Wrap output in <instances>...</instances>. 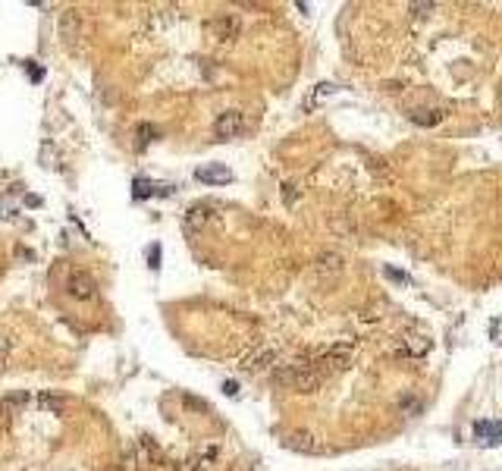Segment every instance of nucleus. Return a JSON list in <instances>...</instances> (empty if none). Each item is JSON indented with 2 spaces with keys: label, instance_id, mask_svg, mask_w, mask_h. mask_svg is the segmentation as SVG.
<instances>
[{
  "label": "nucleus",
  "instance_id": "f257e3e1",
  "mask_svg": "<svg viewBox=\"0 0 502 471\" xmlns=\"http://www.w3.org/2000/svg\"><path fill=\"white\" fill-rule=\"evenodd\" d=\"M276 380L292 387L295 393H317L320 383H324V374L314 368V361H302V365H286L276 371Z\"/></svg>",
  "mask_w": 502,
  "mask_h": 471
},
{
  "label": "nucleus",
  "instance_id": "f03ea898",
  "mask_svg": "<svg viewBox=\"0 0 502 471\" xmlns=\"http://www.w3.org/2000/svg\"><path fill=\"white\" fill-rule=\"evenodd\" d=\"M355 358V346L352 343H336L330 346V349H324L314 358V368L320 371V368H326V371H346L348 365H352Z\"/></svg>",
  "mask_w": 502,
  "mask_h": 471
},
{
  "label": "nucleus",
  "instance_id": "7ed1b4c3",
  "mask_svg": "<svg viewBox=\"0 0 502 471\" xmlns=\"http://www.w3.org/2000/svg\"><path fill=\"white\" fill-rule=\"evenodd\" d=\"M67 289L76 302H91L94 295H98V283H94L89 271H72L67 280Z\"/></svg>",
  "mask_w": 502,
  "mask_h": 471
},
{
  "label": "nucleus",
  "instance_id": "20e7f679",
  "mask_svg": "<svg viewBox=\"0 0 502 471\" xmlns=\"http://www.w3.org/2000/svg\"><path fill=\"white\" fill-rule=\"evenodd\" d=\"M283 446H286L289 453H302V455L320 453V440L311 431H289L286 437H283Z\"/></svg>",
  "mask_w": 502,
  "mask_h": 471
},
{
  "label": "nucleus",
  "instance_id": "39448f33",
  "mask_svg": "<svg viewBox=\"0 0 502 471\" xmlns=\"http://www.w3.org/2000/svg\"><path fill=\"white\" fill-rule=\"evenodd\" d=\"M245 129V117L239 110H227V113H220V117H217V123H214V135L217 139H236L239 132H242Z\"/></svg>",
  "mask_w": 502,
  "mask_h": 471
},
{
  "label": "nucleus",
  "instance_id": "423d86ee",
  "mask_svg": "<svg viewBox=\"0 0 502 471\" xmlns=\"http://www.w3.org/2000/svg\"><path fill=\"white\" fill-rule=\"evenodd\" d=\"M273 365H276V349H270V346H261V349H254L251 355L242 358V371H249V374H261Z\"/></svg>",
  "mask_w": 502,
  "mask_h": 471
},
{
  "label": "nucleus",
  "instance_id": "0eeeda50",
  "mask_svg": "<svg viewBox=\"0 0 502 471\" xmlns=\"http://www.w3.org/2000/svg\"><path fill=\"white\" fill-rule=\"evenodd\" d=\"M195 179H198V183H207V186H227V183H232V170L227 164H205L195 170Z\"/></svg>",
  "mask_w": 502,
  "mask_h": 471
},
{
  "label": "nucleus",
  "instance_id": "6e6552de",
  "mask_svg": "<svg viewBox=\"0 0 502 471\" xmlns=\"http://www.w3.org/2000/svg\"><path fill=\"white\" fill-rule=\"evenodd\" d=\"M239 16H232V13H227V16H217V19H210L207 23V32L214 35L217 41H232L239 35Z\"/></svg>",
  "mask_w": 502,
  "mask_h": 471
},
{
  "label": "nucleus",
  "instance_id": "1a4fd4ad",
  "mask_svg": "<svg viewBox=\"0 0 502 471\" xmlns=\"http://www.w3.org/2000/svg\"><path fill=\"white\" fill-rule=\"evenodd\" d=\"M210 220H214V211H210L207 205H195L192 211L183 217V229H186L188 236H195V233H201V229H205Z\"/></svg>",
  "mask_w": 502,
  "mask_h": 471
},
{
  "label": "nucleus",
  "instance_id": "9d476101",
  "mask_svg": "<svg viewBox=\"0 0 502 471\" xmlns=\"http://www.w3.org/2000/svg\"><path fill=\"white\" fill-rule=\"evenodd\" d=\"M343 267H346V258L339 251H320L314 258V271L320 277H336V273H343Z\"/></svg>",
  "mask_w": 502,
  "mask_h": 471
},
{
  "label": "nucleus",
  "instance_id": "9b49d317",
  "mask_svg": "<svg viewBox=\"0 0 502 471\" xmlns=\"http://www.w3.org/2000/svg\"><path fill=\"white\" fill-rule=\"evenodd\" d=\"M60 35L67 45H76V38H82V13L79 10H67L60 16Z\"/></svg>",
  "mask_w": 502,
  "mask_h": 471
},
{
  "label": "nucleus",
  "instance_id": "f8f14e48",
  "mask_svg": "<svg viewBox=\"0 0 502 471\" xmlns=\"http://www.w3.org/2000/svg\"><path fill=\"white\" fill-rule=\"evenodd\" d=\"M474 440L480 446H499L502 443V421H477Z\"/></svg>",
  "mask_w": 502,
  "mask_h": 471
},
{
  "label": "nucleus",
  "instance_id": "ddd939ff",
  "mask_svg": "<svg viewBox=\"0 0 502 471\" xmlns=\"http://www.w3.org/2000/svg\"><path fill=\"white\" fill-rule=\"evenodd\" d=\"M402 349L411 355V358H421V355H427L433 349L430 336H424V333H405L402 336Z\"/></svg>",
  "mask_w": 502,
  "mask_h": 471
},
{
  "label": "nucleus",
  "instance_id": "4468645a",
  "mask_svg": "<svg viewBox=\"0 0 502 471\" xmlns=\"http://www.w3.org/2000/svg\"><path fill=\"white\" fill-rule=\"evenodd\" d=\"M336 91H339V89H336V85H333V82H320L317 89L311 91V98L304 101V110H311V107H314V104H320V101H324V98H330V94H336Z\"/></svg>",
  "mask_w": 502,
  "mask_h": 471
},
{
  "label": "nucleus",
  "instance_id": "2eb2a0df",
  "mask_svg": "<svg viewBox=\"0 0 502 471\" xmlns=\"http://www.w3.org/2000/svg\"><path fill=\"white\" fill-rule=\"evenodd\" d=\"M151 192H154V186H151L148 179H135V183H132V195H135V198H148Z\"/></svg>",
  "mask_w": 502,
  "mask_h": 471
},
{
  "label": "nucleus",
  "instance_id": "dca6fc26",
  "mask_svg": "<svg viewBox=\"0 0 502 471\" xmlns=\"http://www.w3.org/2000/svg\"><path fill=\"white\" fill-rule=\"evenodd\" d=\"M120 471H138V453H135V449H129V453L122 455Z\"/></svg>",
  "mask_w": 502,
  "mask_h": 471
},
{
  "label": "nucleus",
  "instance_id": "f3484780",
  "mask_svg": "<svg viewBox=\"0 0 502 471\" xmlns=\"http://www.w3.org/2000/svg\"><path fill=\"white\" fill-rule=\"evenodd\" d=\"M10 352H13V339H10V336H0V371H4V365H6V358H10Z\"/></svg>",
  "mask_w": 502,
  "mask_h": 471
},
{
  "label": "nucleus",
  "instance_id": "a211bd4d",
  "mask_svg": "<svg viewBox=\"0 0 502 471\" xmlns=\"http://www.w3.org/2000/svg\"><path fill=\"white\" fill-rule=\"evenodd\" d=\"M138 135H142V144H148L151 139H154V126H148V123H144V126H138Z\"/></svg>",
  "mask_w": 502,
  "mask_h": 471
},
{
  "label": "nucleus",
  "instance_id": "6ab92c4d",
  "mask_svg": "<svg viewBox=\"0 0 502 471\" xmlns=\"http://www.w3.org/2000/svg\"><path fill=\"white\" fill-rule=\"evenodd\" d=\"M41 405H47V409H54V412H60V399H54V396H41Z\"/></svg>",
  "mask_w": 502,
  "mask_h": 471
},
{
  "label": "nucleus",
  "instance_id": "aec40b11",
  "mask_svg": "<svg viewBox=\"0 0 502 471\" xmlns=\"http://www.w3.org/2000/svg\"><path fill=\"white\" fill-rule=\"evenodd\" d=\"M490 336L496 339V343H502V321H496V324H490Z\"/></svg>",
  "mask_w": 502,
  "mask_h": 471
},
{
  "label": "nucleus",
  "instance_id": "412c9836",
  "mask_svg": "<svg viewBox=\"0 0 502 471\" xmlns=\"http://www.w3.org/2000/svg\"><path fill=\"white\" fill-rule=\"evenodd\" d=\"M383 273H387V277H389V280H399V283H409V277H405V273H399V271H392V267H387V271H383Z\"/></svg>",
  "mask_w": 502,
  "mask_h": 471
},
{
  "label": "nucleus",
  "instance_id": "4be33fe9",
  "mask_svg": "<svg viewBox=\"0 0 502 471\" xmlns=\"http://www.w3.org/2000/svg\"><path fill=\"white\" fill-rule=\"evenodd\" d=\"M427 10H433V4H411V13H414V16H418V13L424 16Z\"/></svg>",
  "mask_w": 502,
  "mask_h": 471
},
{
  "label": "nucleus",
  "instance_id": "5701e85b",
  "mask_svg": "<svg viewBox=\"0 0 502 471\" xmlns=\"http://www.w3.org/2000/svg\"><path fill=\"white\" fill-rule=\"evenodd\" d=\"M148 258H151V267H157V261H160V249H157V245H151V249H148Z\"/></svg>",
  "mask_w": 502,
  "mask_h": 471
},
{
  "label": "nucleus",
  "instance_id": "b1692460",
  "mask_svg": "<svg viewBox=\"0 0 502 471\" xmlns=\"http://www.w3.org/2000/svg\"><path fill=\"white\" fill-rule=\"evenodd\" d=\"M283 188H286V201H295V198H298V192H295V186H292V183H286Z\"/></svg>",
  "mask_w": 502,
  "mask_h": 471
},
{
  "label": "nucleus",
  "instance_id": "393cba45",
  "mask_svg": "<svg viewBox=\"0 0 502 471\" xmlns=\"http://www.w3.org/2000/svg\"><path fill=\"white\" fill-rule=\"evenodd\" d=\"M223 393H227V396H236V393H239V387H236L232 380H227V383H223Z\"/></svg>",
  "mask_w": 502,
  "mask_h": 471
}]
</instances>
